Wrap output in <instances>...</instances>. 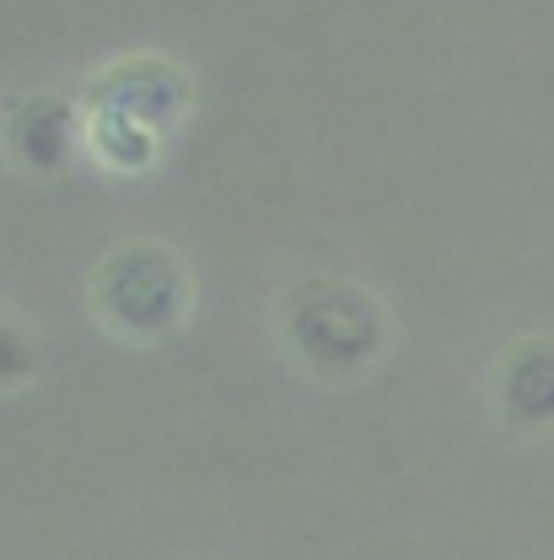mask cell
Here are the masks:
<instances>
[{"instance_id":"cell-1","label":"cell","mask_w":554,"mask_h":560,"mask_svg":"<svg viewBox=\"0 0 554 560\" xmlns=\"http://www.w3.org/2000/svg\"><path fill=\"white\" fill-rule=\"evenodd\" d=\"M280 335L307 372H318L323 383H350L382 355L388 324L366 285L340 276H313L285 291Z\"/></svg>"},{"instance_id":"cell-2","label":"cell","mask_w":554,"mask_h":560,"mask_svg":"<svg viewBox=\"0 0 554 560\" xmlns=\"http://www.w3.org/2000/svg\"><path fill=\"white\" fill-rule=\"evenodd\" d=\"M92 313L125 340H167L189 318V270L162 243H125L92 276Z\"/></svg>"},{"instance_id":"cell-3","label":"cell","mask_w":554,"mask_h":560,"mask_svg":"<svg viewBox=\"0 0 554 560\" xmlns=\"http://www.w3.org/2000/svg\"><path fill=\"white\" fill-rule=\"evenodd\" d=\"M86 92H92V114L125 119V125H140V130L162 136L184 114L189 81L167 60H119V66L103 70Z\"/></svg>"},{"instance_id":"cell-4","label":"cell","mask_w":554,"mask_h":560,"mask_svg":"<svg viewBox=\"0 0 554 560\" xmlns=\"http://www.w3.org/2000/svg\"><path fill=\"white\" fill-rule=\"evenodd\" d=\"M5 156L27 173V178H60L75 162L81 145V119L75 103L55 97V92H27L11 114H5Z\"/></svg>"},{"instance_id":"cell-5","label":"cell","mask_w":554,"mask_h":560,"mask_svg":"<svg viewBox=\"0 0 554 560\" xmlns=\"http://www.w3.org/2000/svg\"><path fill=\"white\" fill-rule=\"evenodd\" d=\"M495 405L511 431H550L554 425V340L533 335L506 350L495 366Z\"/></svg>"},{"instance_id":"cell-6","label":"cell","mask_w":554,"mask_h":560,"mask_svg":"<svg viewBox=\"0 0 554 560\" xmlns=\"http://www.w3.org/2000/svg\"><path fill=\"white\" fill-rule=\"evenodd\" d=\"M38 361H44V355H38V340L27 335V324H16L11 313H0V394L33 383Z\"/></svg>"}]
</instances>
